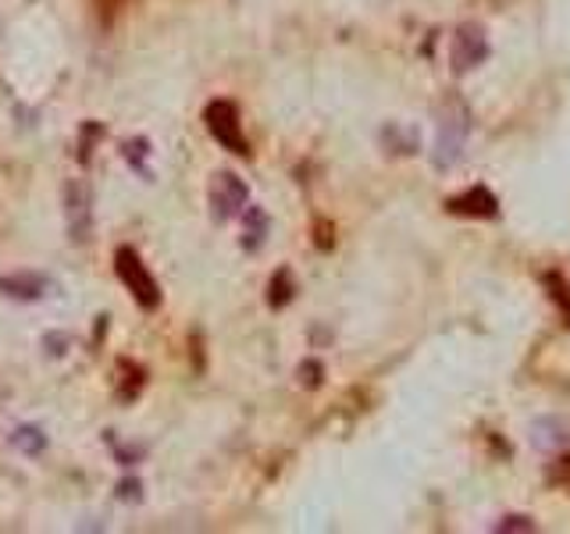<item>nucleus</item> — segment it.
<instances>
[{
  "instance_id": "2",
  "label": "nucleus",
  "mask_w": 570,
  "mask_h": 534,
  "mask_svg": "<svg viewBox=\"0 0 570 534\" xmlns=\"http://www.w3.org/2000/svg\"><path fill=\"white\" fill-rule=\"evenodd\" d=\"M207 132L218 140V146H225L228 154L236 157H250V143L242 136V125H239V107L232 100H215V104H207Z\"/></svg>"
},
{
  "instance_id": "5",
  "label": "nucleus",
  "mask_w": 570,
  "mask_h": 534,
  "mask_svg": "<svg viewBox=\"0 0 570 534\" xmlns=\"http://www.w3.org/2000/svg\"><path fill=\"white\" fill-rule=\"evenodd\" d=\"M464 143H467V114L464 111H449L443 122H438V140H435V164L438 168H449L464 157Z\"/></svg>"
},
{
  "instance_id": "9",
  "label": "nucleus",
  "mask_w": 570,
  "mask_h": 534,
  "mask_svg": "<svg viewBox=\"0 0 570 534\" xmlns=\"http://www.w3.org/2000/svg\"><path fill=\"white\" fill-rule=\"evenodd\" d=\"M46 289H51V281H46L43 275H32V271L0 278V292L11 296V299H40Z\"/></svg>"
},
{
  "instance_id": "8",
  "label": "nucleus",
  "mask_w": 570,
  "mask_h": 534,
  "mask_svg": "<svg viewBox=\"0 0 570 534\" xmlns=\"http://www.w3.org/2000/svg\"><path fill=\"white\" fill-rule=\"evenodd\" d=\"M446 207H449V214H464V218H496L499 199H496L493 189L475 186V189H467L464 196H453Z\"/></svg>"
},
{
  "instance_id": "12",
  "label": "nucleus",
  "mask_w": 570,
  "mask_h": 534,
  "mask_svg": "<svg viewBox=\"0 0 570 534\" xmlns=\"http://www.w3.org/2000/svg\"><path fill=\"white\" fill-rule=\"evenodd\" d=\"M292 292H297V286H292V275L282 267V271L274 275L271 286H268V304H271V307H286L289 299H292Z\"/></svg>"
},
{
  "instance_id": "6",
  "label": "nucleus",
  "mask_w": 570,
  "mask_h": 534,
  "mask_svg": "<svg viewBox=\"0 0 570 534\" xmlns=\"http://www.w3.org/2000/svg\"><path fill=\"white\" fill-rule=\"evenodd\" d=\"M488 58V40L478 25H464L453 40V72H470Z\"/></svg>"
},
{
  "instance_id": "13",
  "label": "nucleus",
  "mask_w": 570,
  "mask_h": 534,
  "mask_svg": "<svg viewBox=\"0 0 570 534\" xmlns=\"http://www.w3.org/2000/svg\"><path fill=\"white\" fill-rule=\"evenodd\" d=\"M549 481H552L557 489L570 492V456H560L557 463L549 466Z\"/></svg>"
},
{
  "instance_id": "10",
  "label": "nucleus",
  "mask_w": 570,
  "mask_h": 534,
  "mask_svg": "<svg viewBox=\"0 0 570 534\" xmlns=\"http://www.w3.org/2000/svg\"><path fill=\"white\" fill-rule=\"evenodd\" d=\"M247 239H242V246H247L250 249V254H253V249H260V246H265V236H268V214L265 210H260V207H247Z\"/></svg>"
},
{
  "instance_id": "3",
  "label": "nucleus",
  "mask_w": 570,
  "mask_h": 534,
  "mask_svg": "<svg viewBox=\"0 0 570 534\" xmlns=\"http://www.w3.org/2000/svg\"><path fill=\"white\" fill-rule=\"evenodd\" d=\"M250 189L236 172H218L210 182V210H215V222H232L236 214L247 210Z\"/></svg>"
},
{
  "instance_id": "11",
  "label": "nucleus",
  "mask_w": 570,
  "mask_h": 534,
  "mask_svg": "<svg viewBox=\"0 0 570 534\" xmlns=\"http://www.w3.org/2000/svg\"><path fill=\"white\" fill-rule=\"evenodd\" d=\"M14 449H19V453H25V456H37V453H43V445H46V435H43V431L40 428H19V431H14Z\"/></svg>"
},
{
  "instance_id": "14",
  "label": "nucleus",
  "mask_w": 570,
  "mask_h": 534,
  "mask_svg": "<svg viewBox=\"0 0 570 534\" xmlns=\"http://www.w3.org/2000/svg\"><path fill=\"white\" fill-rule=\"evenodd\" d=\"M300 374H307V386H321V363H303Z\"/></svg>"
},
{
  "instance_id": "4",
  "label": "nucleus",
  "mask_w": 570,
  "mask_h": 534,
  "mask_svg": "<svg viewBox=\"0 0 570 534\" xmlns=\"http://www.w3.org/2000/svg\"><path fill=\"white\" fill-rule=\"evenodd\" d=\"M64 218H69V236L86 243L93 236V189L83 178H72L64 186Z\"/></svg>"
},
{
  "instance_id": "1",
  "label": "nucleus",
  "mask_w": 570,
  "mask_h": 534,
  "mask_svg": "<svg viewBox=\"0 0 570 534\" xmlns=\"http://www.w3.org/2000/svg\"><path fill=\"white\" fill-rule=\"evenodd\" d=\"M114 271H118L122 286L133 292V299L143 310H157L160 307V286L154 281V275L146 271V264L139 260V254L133 246H122L114 254Z\"/></svg>"
},
{
  "instance_id": "7",
  "label": "nucleus",
  "mask_w": 570,
  "mask_h": 534,
  "mask_svg": "<svg viewBox=\"0 0 570 534\" xmlns=\"http://www.w3.org/2000/svg\"><path fill=\"white\" fill-rule=\"evenodd\" d=\"M531 445L542 453H563L570 449V421L567 417H542L531 424Z\"/></svg>"
}]
</instances>
